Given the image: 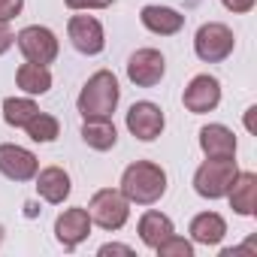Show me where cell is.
<instances>
[{
  "instance_id": "obj_17",
  "label": "cell",
  "mask_w": 257,
  "mask_h": 257,
  "mask_svg": "<svg viewBox=\"0 0 257 257\" xmlns=\"http://www.w3.org/2000/svg\"><path fill=\"white\" fill-rule=\"evenodd\" d=\"M137 230H140L143 245L158 248L167 236H173V233H176V224H173V218H170V215H164V212H158V209H149V212H143V218H140Z\"/></svg>"
},
{
  "instance_id": "obj_2",
  "label": "cell",
  "mask_w": 257,
  "mask_h": 257,
  "mask_svg": "<svg viewBox=\"0 0 257 257\" xmlns=\"http://www.w3.org/2000/svg\"><path fill=\"white\" fill-rule=\"evenodd\" d=\"M121 100V88L112 70H97L79 91L76 109L82 118H112V112L118 109Z\"/></svg>"
},
{
  "instance_id": "obj_3",
  "label": "cell",
  "mask_w": 257,
  "mask_h": 257,
  "mask_svg": "<svg viewBox=\"0 0 257 257\" xmlns=\"http://www.w3.org/2000/svg\"><path fill=\"white\" fill-rule=\"evenodd\" d=\"M236 176H239V167L233 158H206L194 173V191L203 200H221L227 197Z\"/></svg>"
},
{
  "instance_id": "obj_20",
  "label": "cell",
  "mask_w": 257,
  "mask_h": 257,
  "mask_svg": "<svg viewBox=\"0 0 257 257\" xmlns=\"http://www.w3.org/2000/svg\"><path fill=\"white\" fill-rule=\"evenodd\" d=\"M82 140L94 152H109L118 143V131H115L112 118H85V124H82Z\"/></svg>"
},
{
  "instance_id": "obj_12",
  "label": "cell",
  "mask_w": 257,
  "mask_h": 257,
  "mask_svg": "<svg viewBox=\"0 0 257 257\" xmlns=\"http://www.w3.org/2000/svg\"><path fill=\"white\" fill-rule=\"evenodd\" d=\"M91 215H88V209H82V206H73V209H64L58 218H55V239L67 248V251H73V248H79L88 236H91Z\"/></svg>"
},
{
  "instance_id": "obj_16",
  "label": "cell",
  "mask_w": 257,
  "mask_h": 257,
  "mask_svg": "<svg viewBox=\"0 0 257 257\" xmlns=\"http://www.w3.org/2000/svg\"><path fill=\"white\" fill-rule=\"evenodd\" d=\"M230 209L242 218H251L257 212V176L254 173H239L227 191Z\"/></svg>"
},
{
  "instance_id": "obj_28",
  "label": "cell",
  "mask_w": 257,
  "mask_h": 257,
  "mask_svg": "<svg viewBox=\"0 0 257 257\" xmlns=\"http://www.w3.org/2000/svg\"><path fill=\"white\" fill-rule=\"evenodd\" d=\"M97 254H100V257H109V254H127V257H131L134 248H131V245H118V242H106V245H100Z\"/></svg>"
},
{
  "instance_id": "obj_6",
  "label": "cell",
  "mask_w": 257,
  "mask_h": 257,
  "mask_svg": "<svg viewBox=\"0 0 257 257\" xmlns=\"http://www.w3.org/2000/svg\"><path fill=\"white\" fill-rule=\"evenodd\" d=\"M16 46L19 52L25 55V61H34V64H55L61 46H58V37L52 28L46 25H28L16 34Z\"/></svg>"
},
{
  "instance_id": "obj_7",
  "label": "cell",
  "mask_w": 257,
  "mask_h": 257,
  "mask_svg": "<svg viewBox=\"0 0 257 257\" xmlns=\"http://www.w3.org/2000/svg\"><path fill=\"white\" fill-rule=\"evenodd\" d=\"M167 127V115L158 103L152 100H140L127 109V131L131 137H137L140 143H155Z\"/></svg>"
},
{
  "instance_id": "obj_23",
  "label": "cell",
  "mask_w": 257,
  "mask_h": 257,
  "mask_svg": "<svg viewBox=\"0 0 257 257\" xmlns=\"http://www.w3.org/2000/svg\"><path fill=\"white\" fill-rule=\"evenodd\" d=\"M158 257H194V242H188V239H182V236H167L158 248Z\"/></svg>"
},
{
  "instance_id": "obj_1",
  "label": "cell",
  "mask_w": 257,
  "mask_h": 257,
  "mask_svg": "<svg viewBox=\"0 0 257 257\" xmlns=\"http://www.w3.org/2000/svg\"><path fill=\"white\" fill-rule=\"evenodd\" d=\"M118 191L131 200V206H155L167 194V170L155 161H134L121 173Z\"/></svg>"
},
{
  "instance_id": "obj_26",
  "label": "cell",
  "mask_w": 257,
  "mask_h": 257,
  "mask_svg": "<svg viewBox=\"0 0 257 257\" xmlns=\"http://www.w3.org/2000/svg\"><path fill=\"white\" fill-rule=\"evenodd\" d=\"M221 4H224V10H230L233 16H245V13L254 10V0H221Z\"/></svg>"
},
{
  "instance_id": "obj_25",
  "label": "cell",
  "mask_w": 257,
  "mask_h": 257,
  "mask_svg": "<svg viewBox=\"0 0 257 257\" xmlns=\"http://www.w3.org/2000/svg\"><path fill=\"white\" fill-rule=\"evenodd\" d=\"M25 0H0V22H13L16 16H22Z\"/></svg>"
},
{
  "instance_id": "obj_21",
  "label": "cell",
  "mask_w": 257,
  "mask_h": 257,
  "mask_svg": "<svg viewBox=\"0 0 257 257\" xmlns=\"http://www.w3.org/2000/svg\"><path fill=\"white\" fill-rule=\"evenodd\" d=\"M37 112H40V106L34 103V97H7L4 100V121L10 127H25Z\"/></svg>"
},
{
  "instance_id": "obj_18",
  "label": "cell",
  "mask_w": 257,
  "mask_h": 257,
  "mask_svg": "<svg viewBox=\"0 0 257 257\" xmlns=\"http://www.w3.org/2000/svg\"><path fill=\"white\" fill-rule=\"evenodd\" d=\"M188 233H191V239H194L197 245L212 248V245H218V242L227 236V221H224L218 212H200V215H194Z\"/></svg>"
},
{
  "instance_id": "obj_4",
  "label": "cell",
  "mask_w": 257,
  "mask_h": 257,
  "mask_svg": "<svg viewBox=\"0 0 257 257\" xmlns=\"http://www.w3.org/2000/svg\"><path fill=\"white\" fill-rule=\"evenodd\" d=\"M88 215H91V224H97L106 233H115L131 218V200L118 188H100L88 203Z\"/></svg>"
},
{
  "instance_id": "obj_9",
  "label": "cell",
  "mask_w": 257,
  "mask_h": 257,
  "mask_svg": "<svg viewBox=\"0 0 257 257\" xmlns=\"http://www.w3.org/2000/svg\"><path fill=\"white\" fill-rule=\"evenodd\" d=\"M67 37L73 43V49L79 55H100L106 49V34H103V25L94 19V16H73L67 22Z\"/></svg>"
},
{
  "instance_id": "obj_22",
  "label": "cell",
  "mask_w": 257,
  "mask_h": 257,
  "mask_svg": "<svg viewBox=\"0 0 257 257\" xmlns=\"http://www.w3.org/2000/svg\"><path fill=\"white\" fill-rule=\"evenodd\" d=\"M25 131L34 143H55L61 137V121L49 112H37L28 124H25Z\"/></svg>"
},
{
  "instance_id": "obj_5",
  "label": "cell",
  "mask_w": 257,
  "mask_h": 257,
  "mask_svg": "<svg viewBox=\"0 0 257 257\" xmlns=\"http://www.w3.org/2000/svg\"><path fill=\"white\" fill-rule=\"evenodd\" d=\"M233 49H236V37L224 22L200 25L197 37H194V52L203 64H221L233 55Z\"/></svg>"
},
{
  "instance_id": "obj_11",
  "label": "cell",
  "mask_w": 257,
  "mask_h": 257,
  "mask_svg": "<svg viewBox=\"0 0 257 257\" xmlns=\"http://www.w3.org/2000/svg\"><path fill=\"white\" fill-rule=\"evenodd\" d=\"M182 103H185V109L194 112V115H206V112L218 109V103H221V82H218L215 76H209V73L194 76V79L188 82L185 94H182Z\"/></svg>"
},
{
  "instance_id": "obj_8",
  "label": "cell",
  "mask_w": 257,
  "mask_h": 257,
  "mask_svg": "<svg viewBox=\"0 0 257 257\" xmlns=\"http://www.w3.org/2000/svg\"><path fill=\"white\" fill-rule=\"evenodd\" d=\"M167 76V58L158 49H137L127 58V79L137 88H155Z\"/></svg>"
},
{
  "instance_id": "obj_13",
  "label": "cell",
  "mask_w": 257,
  "mask_h": 257,
  "mask_svg": "<svg viewBox=\"0 0 257 257\" xmlns=\"http://www.w3.org/2000/svg\"><path fill=\"white\" fill-rule=\"evenodd\" d=\"M34 182H37L40 200H46L49 206H61V203L70 197V191H73L70 173H67L64 167H43V170H37Z\"/></svg>"
},
{
  "instance_id": "obj_29",
  "label": "cell",
  "mask_w": 257,
  "mask_h": 257,
  "mask_svg": "<svg viewBox=\"0 0 257 257\" xmlns=\"http://www.w3.org/2000/svg\"><path fill=\"white\" fill-rule=\"evenodd\" d=\"M4 233H7V230H4V224H0V245H4Z\"/></svg>"
},
{
  "instance_id": "obj_10",
  "label": "cell",
  "mask_w": 257,
  "mask_h": 257,
  "mask_svg": "<svg viewBox=\"0 0 257 257\" xmlns=\"http://www.w3.org/2000/svg\"><path fill=\"white\" fill-rule=\"evenodd\" d=\"M40 170V161L31 149L16 143H0V173L10 182H34Z\"/></svg>"
},
{
  "instance_id": "obj_24",
  "label": "cell",
  "mask_w": 257,
  "mask_h": 257,
  "mask_svg": "<svg viewBox=\"0 0 257 257\" xmlns=\"http://www.w3.org/2000/svg\"><path fill=\"white\" fill-rule=\"evenodd\" d=\"M64 4L73 13H82V10H109L115 0H64Z\"/></svg>"
},
{
  "instance_id": "obj_27",
  "label": "cell",
  "mask_w": 257,
  "mask_h": 257,
  "mask_svg": "<svg viewBox=\"0 0 257 257\" xmlns=\"http://www.w3.org/2000/svg\"><path fill=\"white\" fill-rule=\"evenodd\" d=\"M16 43V34L10 31V22H0V55H7Z\"/></svg>"
},
{
  "instance_id": "obj_14",
  "label": "cell",
  "mask_w": 257,
  "mask_h": 257,
  "mask_svg": "<svg viewBox=\"0 0 257 257\" xmlns=\"http://www.w3.org/2000/svg\"><path fill=\"white\" fill-rule=\"evenodd\" d=\"M140 22L146 31L158 34V37H176L185 28V16L173 7H161V4H149L140 10Z\"/></svg>"
},
{
  "instance_id": "obj_19",
  "label": "cell",
  "mask_w": 257,
  "mask_h": 257,
  "mask_svg": "<svg viewBox=\"0 0 257 257\" xmlns=\"http://www.w3.org/2000/svg\"><path fill=\"white\" fill-rule=\"evenodd\" d=\"M16 85L28 94V97H40V94H49L52 91V70L46 64H34V61H25L19 70H16Z\"/></svg>"
},
{
  "instance_id": "obj_15",
  "label": "cell",
  "mask_w": 257,
  "mask_h": 257,
  "mask_svg": "<svg viewBox=\"0 0 257 257\" xmlns=\"http://www.w3.org/2000/svg\"><path fill=\"white\" fill-rule=\"evenodd\" d=\"M200 149L206 158H236V134L227 124L200 127Z\"/></svg>"
}]
</instances>
